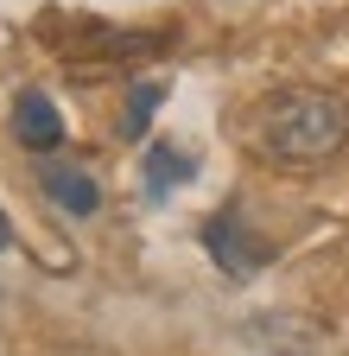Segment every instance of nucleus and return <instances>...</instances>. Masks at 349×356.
Returning <instances> with one entry per match:
<instances>
[{
	"mask_svg": "<svg viewBox=\"0 0 349 356\" xmlns=\"http://www.w3.org/2000/svg\"><path fill=\"white\" fill-rule=\"evenodd\" d=\"M349 140V102L330 96V89H273L260 96V108L248 115V147L267 159V165H286V172H305V165H324L337 159Z\"/></svg>",
	"mask_w": 349,
	"mask_h": 356,
	"instance_id": "1",
	"label": "nucleus"
},
{
	"mask_svg": "<svg viewBox=\"0 0 349 356\" xmlns=\"http://www.w3.org/2000/svg\"><path fill=\"white\" fill-rule=\"evenodd\" d=\"M171 51V32H140V26H83V38L70 44V58L83 70H108V64H146Z\"/></svg>",
	"mask_w": 349,
	"mask_h": 356,
	"instance_id": "2",
	"label": "nucleus"
},
{
	"mask_svg": "<svg viewBox=\"0 0 349 356\" xmlns=\"http://www.w3.org/2000/svg\"><path fill=\"white\" fill-rule=\"evenodd\" d=\"M203 248H210V261L223 267L229 280H248L260 261H267V242H254L248 229H241V216L235 210H216L210 222H203Z\"/></svg>",
	"mask_w": 349,
	"mask_h": 356,
	"instance_id": "3",
	"label": "nucleus"
},
{
	"mask_svg": "<svg viewBox=\"0 0 349 356\" xmlns=\"http://www.w3.org/2000/svg\"><path fill=\"white\" fill-rule=\"evenodd\" d=\"M38 191H45L64 216H96L102 210V185H96V178L90 172H83V165H64V159H51V165H38Z\"/></svg>",
	"mask_w": 349,
	"mask_h": 356,
	"instance_id": "4",
	"label": "nucleus"
},
{
	"mask_svg": "<svg viewBox=\"0 0 349 356\" xmlns=\"http://www.w3.org/2000/svg\"><path fill=\"white\" fill-rule=\"evenodd\" d=\"M13 140L32 147V153L64 147V115H58V102L45 96V89H19V102H13Z\"/></svg>",
	"mask_w": 349,
	"mask_h": 356,
	"instance_id": "5",
	"label": "nucleus"
},
{
	"mask_svg": "<svg viewBox=\"0 0 349 356\" xmlns=\"http://www.w3.org/2000/svg\"><path fill=\"white\" fill-rule=\"evenodd\" d=\"M191 172H197V165H191V153H178L171 140H153V147H146V165H140V178H146V197H153V204H159V197H171V191H178Z\"/></svg>",
	"mask_w": 349,
	"mask_h": 356,
	"instance_id": "6",
	"label": "nucleus"
},
{
	"mask_svg": "<svg viewBox=\"0 0 349 356\" xmlns=\"http://www.w3.org/2000/svg\"><path fill=\"white\" fill-rule=\"evenodd\" d=\"M159 102H165V83H153V76H140L134 89H127V108H121V134H127V140H146Z\"/></svg>",
	"mask_w": 349,
	"mask_h": 356,
	"instance_id": "7",
	"label": "nucleus"
},
{
	"mask_svg": "<svg viewBox=\"0 0 349 356\" xmlns=\"http://www.w3.org/2000/svg\"><path fill=\"white\" fill-rule=\"evenodd\" d=\"M7 242H13V229H7V216H0V254H7Z\"/></svg>",
	"mask_w": 349,
	"mask_h": 356,
	"instance_id": "8",
	"label": "nucleus"
}]
</instances>
